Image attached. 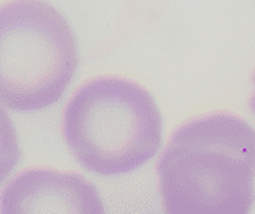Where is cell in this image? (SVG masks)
<instances>
[{
    "mask_svg": "<svg viewBox=\"0 0 255 214\" xmlns=\"http://www.w3.org/2000/svg\"><path fill=\"white\" fill-rule=\"evenodd\" d=\"M63 134L84 168L120 176L142 167L158 152L163 118L151 92L139 83L124 77H97L69 100Z\"/></svg>",
    "mask_w": 255,
    "mask_h": 214,
    "instance_id": "2",
    "label": "cell"
},
{
    "mask_svg": "<svg viewBox=\"0 0 255 214\" xmlns=\"http://www.w3.org/2000/svg\"><path fill=\"white\" fill-rule=\"evenodd\" d=\"M250 109H251V112L255 115V74H254V94L251 95V100H250Z\"/></svg>",
    "mask_w": 255,
    "mask_h": 214,
    "instance_id": "5",
    "label": "cell"
},
{
    "mask_svg": "<svg viewBox=\"0 0 255 214\" xmlns=\"http://www.w3.org/2000/svg\"><path fill=\"white\" fill-rule=\"evenodd\" d=\"M164 214H251L255 203V130L232 113L179 127L158 167Z\"/></svg>",
    "mask_w": 255,
    "mask_h": 214,
    "instance_id": "1",
    "label": "cell"
},
{
    "mask_svg": "<svg viewBox=\"0 0 255 214\" xmlns=\"http://www.w3.org/2000/svg\"><path fill=\"white\" fill-rule=\"evenodd\" d=\"M78 66L75 34L49 3L9 1L0 7L1 101L16 112L57 103Z\"/></svg>",
    "mask_w": 255,
    "mask_h": 214,
    "instance_id": "3",
    "label": "cell"
},
{
    "mask_svg": "<svg viewBox=\"0 0 255 214\" xmlns=\"http://www.w3.org/2000/svg\"><path fill=\"white\" fill-rule=\"evenodd\" d=\"M1 214H105L94 185L81 174L27 170L3 189Z\"/></svg>",
    "mask_w": 255,
    "mask_h": 214,
    "instance_id": "4",
    "label": "cell"
}]
</instances>
